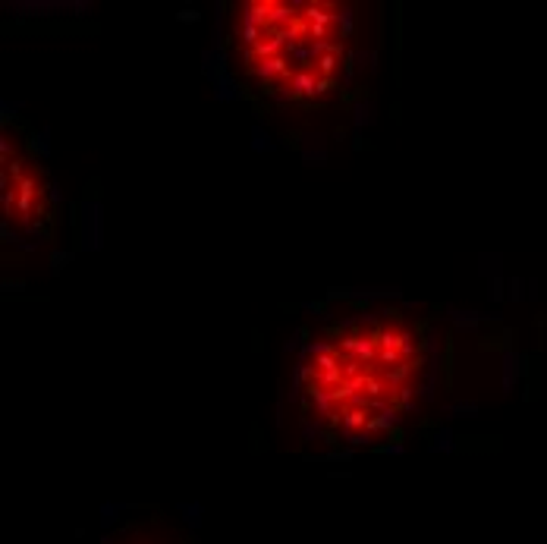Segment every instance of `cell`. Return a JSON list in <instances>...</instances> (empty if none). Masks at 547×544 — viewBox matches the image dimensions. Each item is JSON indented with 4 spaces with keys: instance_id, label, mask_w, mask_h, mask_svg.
Returning <instances> with one entry per match:
<instances>
[{
    "instance_id": "1",
    "label": "cell",
    "mask_w": 547,
    "mask_h": 544,
    "mask_svg": "<svg viewBox=\"0 0 547 544\" xmlns=\"http://www.w3.org/2000/svg\"><path fill=\"white\" fill-rule=\"evenodd\" d=\"M421 372V333L406 318L337 324L305 350L299 390L309 418L333 438L368 444L412 403Z\"/></svg>"
},
{
    "instance_id": "2",
    "label": "cell",
    "mask_w": 547,
    "mask_h": 544,
    "mask_svg": "<svg viewBox=\"0 0 547 544\" xmlns=\"http://www.w3.org/2000/svg\"><path fill=\"white\" fill-rule=\"evenodd\" d=\"M236 48L258 91L315 104L340 89L349 63V19L337 4L255 0L236 16Z\"/></svg>"
},
{
    "instance_id": "3",
    "label": "cell",
    "mask_w": 547,
    "mask_h": 544,
    "mask_svg": "<svg viewBox=\"0 0 547 544\" xmlns=\"http://www.w3.org/2000/svg\"><path fill=\"white\" fill-rule=\"evenodd\" d=\"M4 205L6 217L23 227H38L48 217V186L41 170L23 157H6L4 164Z\"/></svg>"
}]
</instances>
